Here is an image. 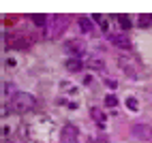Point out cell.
I'll use <instances>...</instances> for the list:
<instances>
[{
	"instance_id": "9a60e30c",
	"label": "cell",
	"mask_w": 152,
	"mask_h": 143,
	"mask_svg": "<svg viewBox=\"0 0 152 143\" xmlns=\"http://www.w3.org/2000/svg\"><path fill=\"white\" fill-rule=\"evenodd\" d=\"M116 103H118V98H116L114 94H109V96L105 98V105H107V107H116Z\"/></svg>"
},
{
	"instance_id": "277c9868",
	"label": "cell",
	"mask_w": 152,
	"mask_h": 143,
	"mask_svg": "<svg viewBox=\"0 0 152 143\" xmlns=\"http://www.w3.org/2000/svg\"><path fill=\"white\" fill-rule=\"evenodd\" d=\"M79 135H77V128L73 124H64L62 130H60V143H77Z\"/></svg>"
},
{
	"instance_id": "7a4b0ae2",
	"label": "cell",
	"mask_w": 152,
	"mask_h": 143,
	"mask_svg": "<svg viewBox=\"0 0 152 143\" xmlns=\"http://www.w3.org/2000/svg\"><path fill=\"white\" fill-rule=\"evenodd\" d=\"M66 24H69V17L66 15H52L47 19V36L49 38H56L66 28Z\"/></svg>"
},
{
	"instance_id": "5b68a950",
	"label": "cell",
	"mask_w": 152,
	"mask_h": 143,
	"mask_svg": "<svg viewBox=\"0 0 152 143\" xmlns=\"http://www.w3.org/2000/svg\"><path fill=\"white\" fill-rule=\"evenodd\" d=\"M111 43H114L116 47L120 49H131V41L124 32H120V34H111Z\"/></svg>"
},
{
	"instance_id": "7c38bea8",
	"label": "cell",
	"mask_w": 152,
	"mask_h": 143,
	"mask_svg": "<svg viewBox=\"0 0 152 143\" xmlns=\"http://www.w3.org/2000/svg\"><path fill=\"white\" fill-rule=\"evenodd\" d=\"M47 15H32V22L37 24V26H47Z\"/></svg>"
},
{
	"instance_id": "52a82bcc",
	"label": "cell",
	"mask_w": 152,
	"mask_h": 143,
	"mask_svg": "<svg viewBox=\"0 0 152 143\" xmlns=\"http://www.w3.org/2000/svg\"><path fill=\"white\" fill-rule=\"evenodd\" d=\"M66 70H71V73H77L79 68H82V60L79 58H71V60H66Z\"/></svg>"
},
{
	"instance_id": "30bf717a",
	"label": "cell",
	"mask_w": 152,
	"mask_h": 143,
	"mask_svg": "<svg viewBox=\"0 0 152 143\" xmlns=\"http://www.w3.org/2000/svg\"><path fill=\"white\" fill-rule=\"evenodd\" d=\"M118 24H120V28H122V30H129V28H131V19H129L126 15H118Z\"/></svg>"
},
{
	"instance_id": "4fadbf2b",
	"label": "cell",
	"mask_w": 152,
	"mask_h": 143,
	"mask_svg": "<svg viewBox=\"0 0 152 143\" xmlns=\"http://www.w3.org/2000/svg\"><path fill=\"white\" fill-rule=\"evenodd\" d=\"M152 24V15H141L137 19V26H150Z\"/></svg>"
},
{
	"instance_id": "6da1fadb",
	"label": "cell",
	"mask_w": 152,
	"mask_h": 143,
	"mask_svg": "<svg viewBox=\"0 0 152 143\" xmlns=\"http://www.w3.org/2000/svg\"><path fill=\"white\" fill-rule=\"evenodd\" d=\"M34 105H37V98L28 92H15L9 100V109L13 113H28V111L34 109Z\"/></svg>"
},
{
	"instance_id": "8992f818",
	"label": "cell",
	"mask_w": 152,
	"mask_h": 143,
	"mask_svg": "<svg viewBox=\"0 0 152 143\" xmlns=\"http://www.w3.org/2000/svg\"><path fill=\"white\" fill-rule=\"evenodd\" d=\"M66 49H71V52H73V54H77V56H82L84 54V43H82V41H66Z\"/></svg>"
},
{
	"instance_id": "5bb4252c",
	"label": "cell",
	"mask_w": 152,
	"mask_h": 143,
	"mask_svg": "<svg viewBox=\"0 0 152 143\" xmlns=\"http://www.w3.org/2000/svg\"><path fill=\"white\" fill-rule=\"evenodd\" d=\"M92 19H94V22H96V24H99L101 28H103V30H107V19H103V17H101V15H94Z\"/></svg>"
},
{
	"instance_id": "ba28073f",
	"label": "cell",
	"mask_w": 152,
	"mask_h": 143,
	"mask_svg": "<svg viewBox=\"0 0 152 143\" xmlns=\"http://www.w3.org/2000/svg\"><path fill=\"white\" fill-rule=\"evenodd\" d=\"M77 24H79V28H82L84 32H92V22H90L88 17H79Z\"/></svg>"
},
{
	"instance_id": "3957f363",
	"label": "cell",
	"mask_w": 152,
	"mask_h": 143,
	"mask_svg": "<svg viewBox=\"0 0 152 143\" xmlns=\"http://www.w3.org/2000/svg\"><path fill=\"white\" fill-rule=\"evenodd\" d=\"M131 137L139 139V141H152V126L150 124H135L131 126Z\"/></svg>"
},
{
	"instance_id": "8fae6325",
	"label": "cell",
	"mask_w": 152,
	"mask_h": 143,
	"mask_svg": "<svg viewBox=\"0 0 152 143\" xmlns=\"http://www.w3.org/2000/svg\"><path fill=\"white\" fill-rule=\"evenodd\" d=\"M88 64L92 66V68H96V70H101V68L105 66V62H103V60H99V58H90V60H88Z\"/></svg>"
},
{
	"instance_id": "2e32d148",
	"label": "cell",
	"mask_w": 152,
	"mask_h": 143,
	"mask_svg": "<svg viewBox=\"0 0 152 143\" xmlns=\"http://www.w3.org/2000/svg\"><path fill=\"white\" fill-rule=\"evenodd\" d=\"M126 107H129L131 111H137L139 105H137V100H135V98H126Z\"/></svg>"
},
{
	"instance_id": "9c48e42d",
	"label": "cell",
	"mask_w": 152,
	"mask_h": 143,
	"mask_svg": "<svg viewBox=\"0 0 152 143\" xmlns=\"http://www.w3.org/2000/svg\"><path fill=\"white\" fill-rule=\"evenodd\" d=\"M90 113H92L96 124H103V122H105V115H103V111H101L99 107H92V109H90Z\"/></svg>"
}]
</instances>
